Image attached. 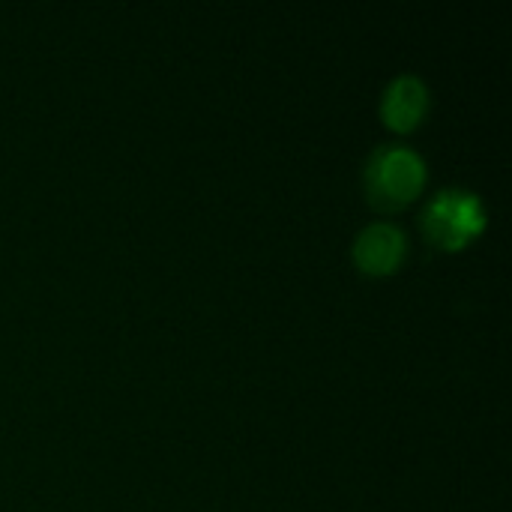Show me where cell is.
<instances>
[{"label":"cell","instance_id":"cell-1","mask_svg":"<svg viewBox=\"0 0 512 512\" xmlns=\"http://www.w3.org/2000/svg\"><path fill=\"white\" fill-rule=\"evenodd\" d=\"M366 198L378 210H399L411 204L426 183V162L408 144H378L363 171Z\"/></svg>","mask_w":512,"mask_h":512},{"label":"cell","instance_id":"cell-2","mask_svg":"<svg viewBox=\"0 0 512 512\" xmlns=\"http://www.w3.org/2000/svg\"><path fill=\"white\" fill-rule=\"evenodd\" d=\"M420 225L432 246L462 249L486 228V207L474 192L447 186L426 201Z\"/></svg>","mask_w":512,"mask_h":512},{"label":"cell","instance_id":"cell-3","mask_svg":"<svg viewBox=\"0 0 512 512\" xmlns=\"http://www.w3.org/2000/svg\"><path fill=\"white\" fill-rule=\"evenodd\" d=\"M408 252V240L405 231L393 222H369L357 237H354V264L369 273V276H384L393 273Z\"/></svg>","mask_w":512,"mask_h":512},{"label":"cell","instance_id":"cell-4","mask_svg":"<svg viewBox=\"0 0 512 512\" xmlns=\"http://www.w3.org/2000/svg\"><path fill=\"white\" fill-rule=\"evenodd\" d=\"M429 111V87L420 75H396L381 96V117L396 132H411Z\"/></svg>","mask_w":512,"mask_h":512}]
</instances>
